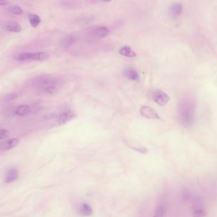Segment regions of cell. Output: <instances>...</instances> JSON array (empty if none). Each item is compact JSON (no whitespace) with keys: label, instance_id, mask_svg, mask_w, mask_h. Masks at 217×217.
Returning a JSON list of instances; mask_svg holds the SVG:
<instances>
[{"label":"cell","instance_id":"cell-21","mask_svg":"<svg viewBox=\"0 0 217 217\" xmlns=\"http://www.w3.org/2000/svg\"><path fill=\"white\" fill-rule=\"evenodd\" d=\"M133 150H136L137 152H139L142 154H146L148 152V150L146 148H145V147H133Z\"/></svg>","mask_w":217,"mask_h":217},{"label":"cell","instance_id":"cell-24","mask_svg":"<svg viewBox=\"0 0 217 217\" xmlns=\"http://www.w3.org/2000/svg\"><path fill=\"white\" fill-rule=\"evenodd\" d=\"M103 1L105 2H111V0H103Z\"/></svg>","mask_w":217,"mask_h":217},{"label":"cell","instance_id":"cell-3","mask_svg":"<svg viewBox=\"0 0 217 217\" xmlns=\"http://www.w3.org/2000/svg\"><path fill=\"white\" fill-rule=\"evenodd\" d=\"M75 117L76 114L70 110H66L59 114L57 121L60 125H63L73 120Z\"/></svg>","mask_w":217,"mask_h":217},{"label":"cell","instance_id":"cell-19","mask_svg":"<svg viewBox=\"0 0 217 217\" xmlns=\"http://www.w3.org/2000/svg\"><path fill=\"white\" fill-rule=\"evenodd\" d=\"M57 91V87L55 86H50L44 88V92L48 94H55Z\"/></svg>","mask_w":217,"mask_h":217},{"label":"cell","instance_id":"cell-22","mask_svg":"<svg viewBox=\"0 0 217 217\" xmlns=\"http://www.w3.org/2000/svg\"><path fill=\"white\" fill-rule=\"evenodd\" d=\"M17 98V95L14 93L8 94L5 97V100L6 101H13Z\"/></svg>","mask_w":217,"mask_h":217},{"label":"cell","instance_id":"cell-18","mask_svg":"<svg viewBox=\"0 0 217 217\" xmlns=\"http://www.w3.org/2000/svg\"><path fill=\"white\" fill-rule=\"evenodd\" d=\"M165 213V208L162 205H159L156 209L154 217H163Z\"/></svg>","mask_w":217,"mask_h":217},{"label":"cell","instance_id":"cell-11","mask_svg":"<svg viewBox=\"0 0 217 217\" xmlns=\"http://www.w3.org/2000/svg\"><path fill=\"white\" fill-rule=\"evenodd\" d=\"M120 53L121 55L126 57H134L137 55L136 53L131 50V48L128 46H124L122 47L120 51Z\"/></svg>","mask_w":217,"mask_h":217},{"label":"cell","instance_id":"cell-9","mask_svg":"<svg viewBox=\"0 0 217 217\" xmlns=\"http://www.w3.org/2000/svg\"><path fill=\"white\" fill-rule=\"evenodd\" d=\"M124 74L128 79L132 81H136L139 79L138 72L132 67H128L124 71Z\"/></svg>","mask_w":217,"mask_h":217},{"label":"cell","instance_id":"cell-14","mask_svg":"<svg viewBox=\"0 0 217 217\" xmlns=\"http://www.w3.org/2000/svg\"><path fill=\"white\" fill-rule=\"evenodd\" d=\"M108 29L105 27L101 26L97 28L95 31V34L97 37L99 38H104L107 36L108 34Z\"/></svg>","mask_w":217,"mask_h":217},{"label":"cell","instance_id":"cell-7","mask_svg":"<svg viewBox=\"0 0 217 217\" xmlns=\"http://www.w3.org/2000/svg\"><path fill=\"white\" fill-rule=\"evenodd\" d=\"M19 143V140L18 139H12L8 140L0 145V150H10L15 146Z\"/></svg>","mask_w":217,"mask_h":217},{"label":"cell","instance_id":"cell-5","mask_svg":"<svg viewBox=\"0 0 217 217\" xmlns=\"http://www.w3.org/2000/svg\"><path fill=\"white\" fill-rule=\"evenodd\" d=\"M28 60L44 61L49 58L48 53L47 52H35V53H27Z\"/></svg>","mask_w":217,"mask_h":217},{"label":"cell","instance_id":"cell-23","mask_svg":"<svg viewBox=\"0 0 217 217\" xmlns=\"http://www.w3.org/2000/svg\"><path fill=\"white\" fill-rule=\"evenodd\" d=\"M8 4V2L7 0H0V6H6Z\"/></svg>","mask_w":217,"mask_h":217},{"label":"cell","instance_id":"cell-6","mask_svg":"<svg viewBox=\"0 0 217 217\" xmlns=\"http://www.w3.org/2000/svg\"><path fill=\"white\" fill-rule=\"evenodd\" d=\"M19 177V171L16 168H12L9 170L5 178V182L6 184L12 183L15 181Z\"/></svg>","mask_w":217,"mask_h":217},{"label":"cell","instance_id":"cell-1","mask_svg":"<svg viewBox=\"0 0 217 217\" xmlns=\"http://www.w3.org/2000/svg\"><path fill=\"white\" fill-rule=\"evenodd\" d=\"M151 98L154 102L159 105L164 106L169 101V97L161 89H154L151 93Z\"/></svg>","mask_w":217,"mask_h":217},{"label":"cell","instance_id":"cell-8","mask_svg":"<svg viewBox=\"0 0 217 217\" xmlns=\"http://www.w3.org/2000/svg\"><path fill=\"white\" fill-rule=\"evenodd\" d=\"M31 107L29 105H23L17 107L15 109V114L19 116H26L31 113Z\"/></svg>","mask_w":217,"mask_h":217},{"label":"cell","instance_id":"cell-13","mask_svg":"<svg viewBox=\"0 0 217 217\" xmlns=\"http://www.w3.org/2000/svg\"><path fill=\"white\" fill-rule=\"evenodd\" d=\"M205 215L206 211L204 210V208L203 207V205L200 203L197 202L195 206L194 211L193 214L194 217H204Z\"/></svg>","mask_w":217,"mask_h":217},{"label":"cell","instance_id":"cell-10","mask_svg":"<svg viewBox=\"0 0 217 217\" xmlns=\"http://www.w3.org/2000/svg\"><path fill=\"white\" fill-rule=\"evenodd\" d=\"M182 4L175 3L173 5H171L169 8V13L170 14L174 17H177L181 15L182 12Z\"/></svg>","mask_w":217,"mask_h":217},{"label":"cell","instance_id":"cell-12","mask_svg":"<svg viewBox=\"0 0 217 217\" xmlns=\"http://www.w3.org/2000/svg\"><path fill=\"white\" fill-rule=\"evenodd\" d=\"M28 18L30 24L33 28H36V27H38L41 23L40 17L36 14L28 13Z\"/></svg>","mask_w":217,"mask_h":217},{"label":"cell","instance_id":"cell-16","mask_svg":"<svg viewBox=\"0 0 217 217\" xmlns=\"http://www.w3.org/2000/svg\"><path fill=\"white\" fill-rule=\"evenodd\" d=\"M79 211L81 215L85 216H89L92 214V210L91 209V207L86 204H83L80 207Z\"/></svg>","mask_w":217,"mask_h":217},{"label":"cell","instance_id":"cell-17","mask_svg":"<svg viewBox=\"0 0 217 217\" xmlns=\"http://www.w3.org/2000/svg\"><path fill=\"white\" fill-rule=\"evenodd\" d=\"M8 10L11 13H13V14L17 15H20L23 13L22 9L21 8V7H20L19 6H18V5H13V6H10V8H9Z\"/></svg>","mask_w":217,"mask_h":217},{"label":"cell","instance_id":"cell-15","mask_svg":"<svg viewBox=\"0 0 217 217\" xmlns=\"http://www.w3.org/2000/svg\"><path fill=\"white\" fill-rule=\"evenodd\" d=\"M77 40V37L75 36H69L66 37L62 41V45L64 47H67L70 46Z\"/></svg>","mask_w":217,"mask_h":217},{"label":"cell","instance_id":"cell-4","mask_svg":"<svg viewBox=\"0 0 217 217\" xmlns=\"http://www.w3.org/2000/svg\"><path fill=\"white\" fill-rule=\"evenodd\" d=\"M3 29L6 31L18 33L22 31L21 26L16 22L10 21L5 23L3 26Z\"/></svg>","mask_w":217,"mask_h":217},{"label":"cell","instance_id":"cell-20","mask_svg":"<svg viewBox=\"0 0 217 217\" xmlns=\"http://www.w3.org/2000/svg\"><path fill=\"white\" fill-rule=\"evenodd\" d=\"M9 136V131L5 129L0 130V140L6 139Z\"/></svg>","mask_w":217,"mask_h":217},{"label":"cell","instance_id":"cell-2","mask_svg":"<svg viewBox=\"0 0 217 217\" xmlns=\"http://www.w3.org/2000/svg\"><path fill=\"white\" fill-rule=\"evenodd\" d=\"M140 114L143 117L149 120H161V117L158 114L150 107L145 105L141 107L140 110Z\"/></svg>","mask_w":217,"mask_h":217}]
</instances>
